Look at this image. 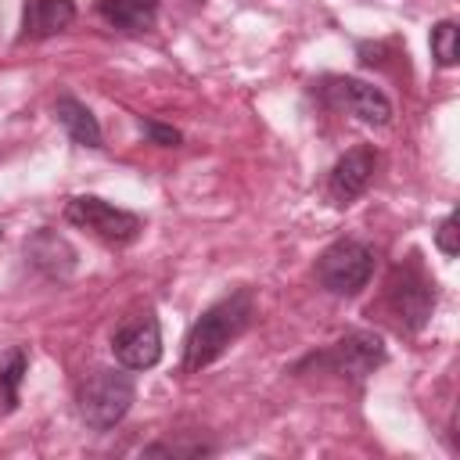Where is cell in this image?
Masks as SVG:
<instances>
[{
    "instance_id": "cell-11",
    "label": "cell",
    "mask_w": 460,
    "mask_h": 460,
    "mask_svg": "<svg viewBox=\"0 0 460 460\" xmlns=\"http://www.w3.org/2000/svg\"><path fill=\"white\" fill-rule=\"evenodd\" d=\"M25 255H29V262H32L40 273L58 277V280L75 270V248H72L61 234H54V230H36V234L25 241Z\"/></svg>"
},
{
    "instance_id": "cell-2",
    "label": "cell",
    "mask_w": 460,
    "mask_h": 460,
    "mask_svg": "<svg viewBox=\"0 0 460 460\" xmlns=\"http://www.w3.org/2000/svg\"><path fill=\"white\" fill-rule=\"evenodd\" d=\"M133 399H137L133 377L115 367H101L79 388V417L93 431H111L129 413Z\"/></svg>"
},
{
    "instance_id": "cell-12",
    "label": "cell",
    "mask_w": 460,
    "mask_h": 460,
    "mask_svg": "<svg viewBox=\"0 0 460 460\" xmlns=\"http://www.w3.org/2000/svg\"><path fill=\"white\" fill-rule=\"evenodd\" d=\"M54 119L65 126V133L72 137V144H79V147H101V126H97L93 111L83 101H75L72 93H61L54 101Z\"/></svg>"
},
{
    "instance_id": "cell-10",
    "label": "cell",
    "mask_w": 460,
    "mask_h": 460,
    "mask_svg": "<svg viewBox=\"0 0 460 460\" xmlns=\"http://www.w3.org/2000/svg\"><path fill=\"white\" fill-rule=\"evenodd\" d=\"M75 22L72 0H25L22 4V32L18 40H47Z\"/></svg>"
},
{
    "instance_id": "cell-3",
    "label": "cell",
    "mask_w": 460,
    "mask_h": 460,
    "mask_svg": "<svg viewBox=\"0 0 460 460\" xmlns=\"http://www.w3.org/2000/svg\"><path fill=\"white\" fill-rule=\"evenodd\" d=\"M385 302H388L395 323L413 334L428 323V316L435 309V280L413 259L395 262L388 280H385Z\"/></svg>"
},
{
    "instance_id": "cell-9",
    "label": "cell",
    "mask_w": 460,
    "mask_h": 460,
    "mask_svg": "<svg viewBox=\"0 0 460 460\" xmlns=\"http://www.w3.org/2000/svg\"><path fill=\"white\" fill-rule=\"evenodd\" d=\"M374 169H377V155L374 147L367 144H356L349 147L327 172V198L331 205H352L374 180Z\"/></svg>"
},
{
    "instance_id": "cell-6",
    "label": "cell",
    "mask_w": 460,
    "mask_h": 460,
    "mask_svg": "<svg viewBox=\"0 0 460 460\" xmlns=\"http://www.w3.org/2000/svg\"><path fill=\"white\" fill-rule=\"evenodd\" d=\"M309 363L327 367L338 377L363 381V377H370L385 363V338L377 331H349L345 338H338L327 352L313 356Z\"/></svg>"
},
{
    "instance_id": "cell-19",
    "label": "cell",
    "mask_w": 460,
    "mask_h": 460,
    "mask_svg": "<svg viewBox=\"0 0 460 460\" xmlns=\"http://www.w3.org/2000/svg\"><path fill=\"white\" fill-rule=\"evenodd\" d=\"M0 234H4V230H0Z\"/></svg>"
},
{
    "instance_id": "cell-7",
    "label": "cell",
    "mask_w": 460,
    "mask_h": 460,
    "mask_svg": "<svg viewBox=\"0 0 460 460\" xmlns=\"http://www.w3.org/2000/svg\"><path fill=\"white\" fill-rule=\"evenodd\" d=\"M320 93H323V101H327L331 108L349 111V115H356V119L367 122V126H388V122H392V101H388L377 86H370V83H363V79L331 75V79H323Z\"/></svg>"
},
{
    "instance_id": "cell-18",
    "label": "cell",
    "mask_w": 460,
    "mask_h": 460,
    "mask_svg": "<svg viewBox=\"0 0 460 460\" xmlns=\"http://www.w3.org/2000/svg\"><path fill=\"white\" fill-rule=\"evenodd\" d=\"M144 453L147 456H162V453L165 456H205V453H212V446H201V442L198 446H147Z\"/></svg>"
},
{
    "instance_id": "cell-17",
    "label": "cell",
    "mask_w": 460,
    "mask_h": 460,
    "mask_svg": "<svg viewBox=\"0 0 460 460\" xmlns=\"http://www.w3.org/2000/svg\"><path fill=\"white\" fill-rule=\"evenodd\" d=\"M140 129L155 140V144H162V147H176L183 137H180V129H172V126H162V122H155V119H140Z\"/></svg>"
},
{
    "instance_id": "cell-14",
    "label": "cell",
    "mask_w": 460,
    "mask_h": 460,
    "mask_svg": "<svg viewBox=\"0 0 460 460\" xmlns=\"http://www.w3.org/2000/svg\"><path fill=\"white\" fill-rule=\"evenodd\" d=\"M29 374V352L22 345H11L7 352H0V399H4V410H14L18 406V388Z\"/></svg>"
},
{
    "instance_id": "cell-5",
    "label": "cell",
    "mask_w": 460,
    "mask_h": 460,
    "mask_svg": "<svg viewBox=\"0 0 460 460\" xmlns=\"http://www.w3.org/2000/svg\"><path fill=\"white\" fill-rule=\"evenodd\" d=\"M65 219H68L72 226H79V230H90L97 241L115 244V248L133 244V241L140 237V230H144V223H140L137 212L115 208L111 201H104V198H97V194H79V198H72V201L65 205Z\"/></svg>"
},
{
    "instance_id": "cell-4",
    "label": "cell",
    "mask_w": 460,
    "mask_h": 460,
    "mask_svg": "<svg viewBox=\"0 0 460 460\" xmlns=\"http://www.w3.org/2000/svg\"><path fill=\"white\" fill-rule=\"evenodd\" d=\"M374 277V248L356 241V237H341L334 244H327L316 259V280L320 288H327L331 295H359Z\"/></svg>"
},
{
    "instance_id": "cell-8",
    "label": "cell",
    "mask_w": 460,
    "mask_h": 460,
    "mask_svg": "<svg viewBox=\"0 0 460 460\" xmlns=\"http://www.w3.org/2000/svg\"><path fill=\"white\" fill-rule=\"evenodd\" d=\"M111 352L122 370H151L162 359V331L155 313H137L111 334Z\"/></svg>"
},
{
    "instance_id": "cell-16",
    "label": "cell",
    "mask_w": 460,
    "mask_h": 460,
    "mask_svg": "<svg viewBox=\"0 0 460 460\" xmlns=\"http://www.w3.org/2000/svg\"><path fill=\"white\" fill-rule=\"evenodd\" d=\"M435 248L442 252V255H456L460 252V216L456 212H449L446 219H442V226L435 230Z\"/></svg>"
},
{
    "instance_id": "cell-1",
    "label": "cell",
    "mask_w": 460,
    "mask_h": 460,
    "mask_svg": "<svg viewBox=\"0 0 460 460\" xmlns=\"http://www.w3.org/2000/svg\"><path fill=\"white\" fill-rule=\"evenodd\" d=\"M252 316H255V298H252L248 288H237L226 298L212 302L190 323V331H187V341H183V370L187 374H198L208 363H216L230 349V341H237L248 331Z\"/></svg>"
},
{
    "instance_id": "cell-15",
    "label": "cell",
    "mask_w": 460,
    "mask_h": 460,
    "mask_svg": "<svg viewBox=\"0 0 460 460\" xmlns=\"http://www.w3.org/2000/svg\"><path fill=\"white\" fill-rule=\"evenodd\" d=\"M431 58L442 65V68H453L460 61V29L456 22L442 18L435 29H431Z\"/></svg>"
},
{
    "instance_id": "cell-13",
    "label": "cell",
    "mask_w": 460,
    "mask_h": 460,
    "mask_svg": "<svg viewBox=\"0 0 460 460\" xmlns=\"http://www.w3.org/2000/svg\"><path fill=\"white\" fill-rule=\"evenodd\" d=\"M97 14L122 32H147L158 18V0H97Z\"/></svg>"
}]
</instances>
